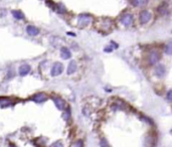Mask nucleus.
I'll use <instances>...</instances> for the list:
<instances>
[{"label": "nucleus", "instance_id": "obj_1", "mask_svg": "<svg viewBox=\"0 0 172 147\" xmlns=\"http://www.w3.org/2000/svg\"><path fill=\"white\" fill-rule=\"evenodd\" d=\"M63 70H64V66H63V64L57 62V63H54L53 66H52L51 70V75L52 77H57V76H59L63 73Z\"/></svg>", "mask_w": 172, "mask_h": 147}, {"label": "nucleus", "instance_id": "obj_2", "mask_svg": "<svg viewBox=\"0 0 172 147\" xmlns=\"http://www.w3.org/2000/svg\"><path fill=\"white\" fill-rule=\"evenodd\" d=\"M148 59H149V63L150 64H156L160 59V53L158 51L156 50H152L149 53V57H148Z\"/></svg>", "mask_w": 172, "mask_h": 147}, {"label": "nucleus", "instance_id": "obj_3", "mask_svg": "<svg viewBox=\"0 0 172 147\" xmlns=\"http://www.w3.org/2000/svg\"><path fill=\"white\" fill-rule=\"evenodd\" d=\"M112 25H113V23L110 19H103L100 23L99 29L103 32H109L112 28Z\"/></svg>", "mask_w": 172, "mask_h": 147}, {"label": "nucleus", "instance_id": "obj_4", "mask_svg": "<svg viewBox=\"0 0 172 147\" xmlns=\"http://www.w3.org/2000/svg\"><path fill=\"white\" fill-rule=\"evenodd\" d=\"M150 19H151V14L148 10L141 11L140 15H139V21H140L141 24H146Z\"/></svg>", "mask_w": 172, "mask_h": 147}, {"label": "nucleus", "instance_id": "obj_5", "mask_svg": "<svg viewBox=\"0 0 172 147\" xmlns=\"http://www.w3.org/2000/svg\"><path fill=\"white\" fill-rule=\"evenodd\" d=\"M91 21H92V17L89 16V15H86V14H82V15H80L79 16V25L81 26V27H84V26H87L88 24L91 23Z\"/></svg>", "mask_w": 172, "mask_h": 147}, {"label": "nucleus", "instance_id": "obj_6", "mask_svg": "<svg viewBox=\"0 0 172 147\" xmlns=\"http://www.w3.org/2000/svg\"><path fill=\"white\" fill-rule=\"evenodd\" d=\"M121 22L125 26H130L133 23V15L130 13H125L121 16Z\"/></svg>", "mask_w": 172, "mask_h": 147}, {"label": "nucleus", "instance_id": "obj_7", "mask_svg": "<svg viewBox=\"0 0 172 147\" xmlns=\"http://www.w3.org/2000/svg\"><path fill=\"white\" fill-rule=\"evenodd\" d=\"M155 75L158 78H163L166 75V69L163 64H157L155 67Z\"/></svg>", "mask_w": 172, "mask_h": 147}, {"label": "nucleus", "instance_id": "obj_8", "mask_svg": "<svg viewBox=\"0 0 172 147\" xmlns=\"http://www.w3.org/2000/svg\"><path fill=\"white\" fill-rule=\"evenodd\" d=\"M53 102H54V105L57 106V108L58 110H60V111H63V110L66 108L65 102L63 99H60V98H53Z\"/></svg>", "mask_w": 172, "mask_h": 147}, {"label": "nucleus", "instance_id": "obj_9", "mask_svg": "<svg viewBox=\"0 0 172 147\" xmlns=\"http://www.w3.org/2000/svg\"><path fill=\"white\" fill-rule=\"evenodd\" d=\"M30 70H31V68H30L29 64H22L18 70L19 75H20L21 77H24V76H26L27 74H29Z\"/></svg>", "mask_w": 172, "mask_h": 147}, {"label": "nucleus", "instance_id": "obj_10", "mask_svg": "<svg viewBox=\"0 0 172 147\" xmlns=\"http://www.w3.org/2000/svg\"><path fill=\"white\" fill-rule=\"evenodd\" d=\"M46 99H47V97L43 93H38V94H36V95H34V96L32 97V100L35 103H42L45 102Z\"/></svg>", "mask_w": 172, "mask_h": 147}, {"label": "nucleus", "instance_id": "obj_11", "mask_svg": "<svg viewBox=\"0 0 172 147\" xmlns=\"http://www.w3.org/2000/svg\"><path fill=\"white\" fill-rule=\"evenodd\" d=\"M26 32H27V34H29L31 36H35V35H37L38 33H39V30H38V28H36L35 26L28 25L26 26Z\"/></svg>", "mask_w": 172, "mask_h": 147}, {"label": "nucleus", "instance_id": "obj_12", "mask_svg": "<svg viewBox=\"0 0 172 147\" xmlns=\"http://www.w3.org/2000/svg\"><path fill=\"white\" fill-rule=\"evenodd\" d=\"M13 102L9 98H0V106L2 108H6L9 106H12Z\"/></svg>", "mask_w": 172, "mask_h": 147}, {"label": "nucleus", "instance_id": "obj_13", "mask_svg": "<svg viewBox=\"0 0 172 147\" xmlns=\"http://www.w3.org/2000/svg\"><path fill=\"white\" fill-rule=\"evenodd\" d=\"M60 57L64 58V59H68L70 58L71 57V52L68 47H62L60 48Z\"/></svg>", "mask_w": 172, "mask_h": 147}, {"label": "nucleus", "instance_id": "obj_14", "mask_svg": "<svg viewBox=\"0 0 172 147\" xmlns=\"http://www.w3.org/2000/svg\"><path fill=\"white\" fill-rule=\"evenodd\" d=\"M76 70V64L75 61H71L69 66H68V70H66V74L68 75H71V74H74Z\"/></svg>", "mask_w": 172, "mask_h": 147}, {"label": "nucleus", "instance_id": "obj_15", "mask_svg": "<svg viewBox=\"0 0 172 147\" xmlns=\"http://www.w3.org/2000/svg\"><path fill=\"white\" fill-rule=\"evenodd\" d=\"M131 3L136 7H143L148 3V0H131Z\"/></svg>", "mask_w": 172, "mask_h": 147}, {"label": "nucleus", "instance_id": "obj_16", "mask_svg": "<svg viewBox=\"0 0 172 147\" xmlns=\"http://www.w3.org/2000/svg\"><path fill=\"white\" fill-rule=\"evenodd\" d=\"M12 15L14 16V18H16V19H24L23 13L21 12V11H19V10H14V11H12Z\"/></svg>", "mask_w": 172, "mask_h": 147}, {"label": "nucleus", "instance_id": "obj_17", "mask_svg": "<svg viewBox=\"0 0 172 147\" xmlns=\"http://www.w3.org/2000/svg\"><path fill=\"white\" fill-rule=\"evenodd\" d=\"M158 11H159V13L161 14V15H165V14H167V12H168V8H167V5L166 4H162L161 6L158 8Z\"/></svg>", "mask_w": 172, "mask_h": 147}, {"label": "nucleus", "instance_id": "obj_18", "mask_svg": "<svg viewBox=\"0 0 172 147\" xmlns=\"http://www.w3.org/2000/svg\"><path fill=\"white\" fill-rule=\"evenodd\" d=\"M100 147H109L108 141L106 140V138H102L100 141Z\"/></svg>", "mask_w": 172, "mask_h": 147}, {"label": "nucleus", "instance_id": "obj_19", "mask_svg": "<svg viewBox=\"0 0 172 147\" xmlns=\"http://www.w3.org/2000/svg\"><path fill=\"white\" fill-rule=\"evenodd\" d=\"M171 51H172V45H171V42H169V43L167 45V46H166L165 52L167 55H171V52H172Z\"/></svg>", "mask_w": 172, "mask_h": 147}, {"label": "nucleus", "instance_id": "obj_20", "mask_svg": "<svg viewBox=\"0 0 172 147\" xmlns=\"http://www.w3.org/2000/svg\"><path fill=\"white\" fill-rule=\"evenodd\" d=\"M74 147H83V142L80 140L77 141L76 143H75V145H74Z\"/></svg>", "mask_w": 172, "mask_h": 147}, {"label": "nucleus", "instance_id": "obj_21", "mask_svg": "<svg viewBox=\"0 0 172 147\" xmlns=\"http://www.w3.org/2000/svg\"><path fill=\"white\" fill-rule=\"evenodd\" d=\"M51 147H63V145H62V143L60 142H56L54 144H52Z\"/></svg>", "mask_w": 172, "mask_h": 147}, {"label": "nucleus", "instance_id": "obj_22", "mask_svg": "<svg viewBox=\"0 0 172 147\" xmlns=\"http://www.w3.org/2000/svg\"><path fill=\"white\" fill-rule=\"evenodd\" d=\"M171 90L170 91H168V94H167V99L169 100V101H171Z\"/></svg>", "mask_w": 172, "mask_h": 147}, {"label": "nucleus", "instance_id": "obj_23", "mask_svg": "<svg viewBox=\"0 0 172 147\" xmlns=\"http://www.w3.org/2000/svg\"><path fill=\"white\" fill-rule=\"evenodd\" d=\"M112 50H113L112 47H106V48H105V51H106V52H111Z\"/></svg>", "mask_w": 172, "mask_h": 147}]
</instances>
